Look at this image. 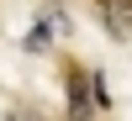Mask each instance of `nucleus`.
<instances>
[{"instance_id":"obj_1","label":"nucleus","mask_w":132,"mask_h":121,"mask_svg":"<svg viewBox=\"0 0 132 121\" xmlns=\"http://www.w3.org/2000/svg\"><path fill=\"white\" fill-rule=\"evenodd\" d=\"M63 90H69V121H90V116H95L101 90H95V74H90V69L63 63Z\"/></svg>"},{"instance_id":"obj_2","label":"nucleus","mask_w":132,"mask_h":121,"mask_svg":"<svg viewBox=\"0 0 132 121\" xmlns=\"http://www.w3.org/2000/svg\"><path fill=\"white\" fill-rule=\"evenodd\" d=\"M95 16L116 42H132V0H95Z\"/></svg>"},{"instance_id":"obj_3","label":"nucleus","mask_w":132,"mask_h":121,"mask_svg":"<svg viewBox=\"0 0 132 121\" xmlns=\"http://www.w3.org/2000/svg\"><path fill=\"white\" fill-rule=\"evenodd\" d=\"M53 32H69V16H48V21H37V26H32V37H27V48L42 53V48L53 42Z\"/></svg>"},{"instance_id":"obj_4","label":"nucleus","mask_w":132,"mask_h":121,"mask_svg":"<svg viewBox=\"0 0 132 121\" xmlns=\"http://www.w3.org/2000/svg\"><path fill=\"white\" fill-rule=\"evenodd\" d=\"M5 121H48V116H37V111H21V105H16V111H5Z\"/></svg>"},{"instance_id":"obj_5","label":"nucleus","mask_w":132,"mask_h":121,"mask_svg":"<svg viewBox=\"0 0 132 121\" xmlns=\"http://www.w3.org/2000/svg\"><path fill=\"white\" fill-rule=\"evenodd\" d=\"M48 5H58V0H48Z\"/></svg>"}]
</instances>
